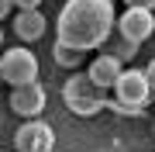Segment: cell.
Returning <instances> with one entry per match:
<instances>
[{
    "instance_id": "obj_7",
    "label": "cell",
    "mask_w": 155,
    "mask_h": 152,
    "mask_svg": "<svg viewBox=\"0 0 155 152\" xmlns=\"http://www.w3.org/2000/svg\"><path fill=\"white\" fill-rule=\"evenodd\" d=\"M45 100H48V93H45V86L38 79H35V83H24V86H11V111L21 114L24 121L38 118L45 111Z\"/></svg>"
},
{
    "instance_id": "obj_11",
    "label": "cell",
    "mask_w": 155,
    "mask_h": 152,
    "mask_svg": "<svg viewBox=\"0 0 155 152\" xmlns=\"http://www.w3.org/2000/svg\"><path fill=\"white\" fill-rule=\"evenodd\" d=\"M52 59L59 62V69H79V66H83V59H86V52H76V49L55 42V45H52Z\"/></svg>"
},
{
    "instance_id": "obj_3",
    "label": "cell",
    "mask_w": 155,
    "mask_h": 152,
    "mask_svg": "<svg viewBox=\"0 0 155 152\" xmlns=\"http://www.w3.org/2000/svg\"><path fill=\"white\" fill-rule=\"evenodd\" d=\"M62 100L72 114L79 118H93V114L107 111V90H100L97 83H90L86 73H72L62 86Z\"/></svg>"
},
{
    "instance_id": "obj_6",
    "label": "cell",
    "mask_w": 155,
    "mask_h": 152,
    "mask_svg": "<svg viewBox=\"0 0 155 152\" xmlns=\"http://www.w3.org/2000/svg\"><path fill=\"white\" fill-rule=\"evenodd\" d=\"M114 28H117V35H121V38L134 42V45H141V42L152 38L155 21H152V11H141V7H124V11L117 14Z\"/></svg>"
},
{
    "instance_id": "obj_4",
    "label": "cell",
    "mask_w": 155,
    "mask_h": 152,
    "mask_svg": "<svg viewBox=\"0 0 155 152\" xmlns=\"http://www.w3.org/2000/svg\"><path fill=\"white\" fill-rule=\"evenodd\" d=\"M0 79L11 86H24V83H35L38 79V59H35L31 49L24 45H14L0 56Z\"/></svg>"
},
{
    "instance_id": "obj_17",
    "label": "cell",
    "mask_w": 155,
    "mask_h": 152,
    "mask_svg": "<svg viewBox=\"0 0 155 152\" xmlns=\"http://www.w3.org/2000/svg\"><path fill=\"white\" fill-rule=\"evenodd\" d=\"M152 21H155V7H152Z\"/></svg>"
},
{
    "instance_id": "obj_15",
    "label": "cell",
    "mask_w": 155,
    "mask_h": 152,
    "mask_svg": "<svg viewBox=\"0 0 155 152\" xmlns=\"http://www.w3.org/2000/svg\"><path fill=\"white\" fill-rule=\"evenodd\" d=\"M145 76H148V86H152V93H155V59L148 62V69H145Z\"/></svg>"
},
{
    "instance_id": "obj_18",
    "label": "cell",
    "mask_w": 155,
    "mask_h": 152,
    "mask_svg": "<svg viewBox=\"0 0 155 152\" xmlns=\"http://www.w3.org/2000/svg\"><path fill=\"white\" fill-rule=\"evenodd\" d=\"M152 131H155V121H152Z\"/></svg>"
},
{
    "instance_id": "obj_9",
    "label": "cell",
    "mask_w": 155,
    "mask_h": 152,
    "mask_svg": "<svg viewBox=\"0 0 155 152\" xmlns=\"http://www.w3.org/2000/svg\"><path fill=\"white\" fill-rule=\"evenodd\" d=\"M121 62L117 59H110L107 52H100V56L90 62V69H86V76H90V83H97L100 90H110V86L117 83V76H121Z\"/></svg>"
},
{
    "instance_id": "obj_16",
    "label": "cell",
    "mask_w": 155,
    "mask_h": 152,
    "mask_svg": "<svg viewBox=\"0 0 155 152\" xmlns=\"http://www.w3.org/2000/svg\"><path fill=\"white\" fill-rule=\"evenodd\" d=\"M0 49H4V28H0Z\"/></svg>"
},
{
    "instance_id": "obj_12",
    "label": "cell",
    "mask_w": 155,
    "mask_h": 152,
    "mask_svg": "<svg viewBox=\"0 0 155 152\" xmlns=\"http://www.w3.org/2000/svg\"><path fill=\"white\" fill-rule=\"evenodd\" d=\"M41 0H14V11H38Z\"/></svg>"
},
{
    "instance_id": "obj_13",
    "label": "cell",
    "mask_w": 155,
    "mask_h": 152,
    "mask_svg": "<svg viewBox=\"0 0 155 152\" xmlns=\"http://www.w3.org/2000/svg\"><path fill=\"white\" fill-rule=\"evenodd\" d=\"M124 7H141V11H152L155 0H124Z\"/></svg>"
},
{
    "instance_id": "obj_1",
    "label": "cell",
    "mask_w": 155,
    "mask_h": 152,
    "mask_svg": "<svg viewBox=\"0 0 155 152\" xmlns=\"http://www.w3.org/2000/svg\"><path fill=\"white\" fill-rule=\"evenodd\" d=\"M107 35H114V0H66L62 4L55 42L76 52H90L104 45Z\"/></svg>"
},
{
    "instance_id": "obj_8",
    "label": "cell",
    "mask_w": 155,
    "mask_h": 152,
    "mask_svg": "<svg viewBox=\"0 0 155 152\" xmlns=\"http://www.w3.org/2000/svg\"><path fill=\"white\" fill-rule=\"evenodd\" d=\"M45 31H48V21L41 11H14V35L21 42H38Z\"/></svg>"
},
{
    "instance_id": "obj_14",
    "label": "cell",
    "mask_w": 155,
    "mask_h": 152,
    "mask_svg": "<svg viewBox=\"0 0 155 152\" xmlns=\"http://www.w3.org/2000/svg\"><path fill=\"white\" fill-rule=\"evenodd\" d=\"M7 14H14V0H0V21H4Z\"/></svg>"
},
{
    "instance_id": "obj_5",
    "label": "cell",
    "mask_w": 155,
    "mask_h": 152,
    "mask_svg": "<svg viewBox=\"0 0 155 152\" xmlns=\"http://www.w3.org/2000/svg\"><path fill=\"white\" fill-rule=\"evenodd\" d=\"M52 149H55V131L41 118H28L14 135V152H52Z\"/></svg>"
},
{
    "instance_id": "obj_2",
    "label": "cell",
    "mask_w": 155,
    "mask_h": 152,
    "mask_svg": "<svg viewBox=\"0 0 155 152\" xmlns=\"http://www.w3.org/2000/svg\"><path fill=\"white\" fill-rule=\"evenodd\" d=\"M110 90H114V97H107V111L121 114V118H138L155 100L145 69H121V76H117V83Z\"/></svg>"
},
{
    "instance_id": "obj_10",
    "label": "cell",
    "mask_w": 155,
    "mask_h": 152,
    "mask_svg": "<svg viewBox=\"0 0 155 152\" xmlns=\"http://www.w3.org/2000/svg\"><path fill=\"white\" fill-rule=\"evenodd\" d=\"M100 49H104V52H107L110 59H117V62L124 66V62H131L134 56H138V49H141V45H134V42L121 38V35H107V42H104Z\"/></svg>"
},
{
    "instance_id": "obj_19",
    "label": "cell",
    "mask_w": 155,
    "mask_h": 152,
    "mask_svg": "<svg viewBox=\"0 0 155 152\" xmlns=\"http://www.w3.org/2000/svg\"><path fill=\"white\" fill-rule=\"evenodd\" d=\"M0 83H4V79H0Z\"/></svg>"
}]
</instances>
